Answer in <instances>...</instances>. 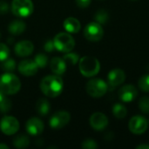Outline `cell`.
Here are the masks:
<instances>
[{
	"label": "cell",
	"mask_w": 149,
	"mask_h": 149,
	"mask_svg": "<svg viewBox=\"0 0 149 149\" xmlns=\"http://www.w3.org/2000/svg\"><path fill=\"white\" fill-rule=\"evenodd\" d=\"M11 108V103L6 94L0 90V112L8 113Z\"/></svg>",
	"instance_id": "7402d4cb"
},
{
	"label": "cell",
	"mask_w": 149,
	"mask_h": 149,
	"mask_svg": "<svg viewBox=\"0 0 149 149\" xmlns=\"http://www.w3.org/2000/svg\"><path fill=\"white\" fill-rule=\"evenodd\" d=\"M82 148L84 149H96L98 148V145L96 143L95 141L93 140H91V139H87L86 141H84L82 142V145H81Z\"/></svg>",
	"instance_id": "4dcf8cb0"
},
{
	"label": "cell",
	"mask_w": 149,
	"mask_h": 149,
	"mask_svg": "<svg viewBox=\"0 0 149 149\" xmlns=\"http://www.w3.org/2000/svg\"><path fill=\"white\" fill-rule=\"evenodd\" d=\"M139 87L143 92H149V74H146L140 79Z\"/></svg>",
	"instance_id": "83f0119b"
},
{
	"label": "cell",
	"mask_w": 149,
	"mask_h": 149,
	"mask_svg": "<svg viewBox=\"0 0 149 149\" xmlns=\"http://www.w3.org/2000/svg\"><path fill=\"white\" fill-rule=\"evenodd\" d=\"M54 45L56 50L60 52H72L75 46L74 38L69 34L65 32H60L54 37L53 39Z\"/></svg>",
	"instance_id": "277c9868"
},
{
	"label": "cell",
	"mask_w": 149,
	"mask_h": 149,
	"mask_svg": "<svg viewBox=\"0 0 149 149\" xmlns=\"http://www.w3.org/2000/svg\"><path fill=\"white\" fill-rule=\"evenodd\" d=\"M10 49L9 47L3 43H0V61H3L9 58Z\"/></svg>",
	"instance_id": "f546056e"
},
{
	"label": "cell",
	"mask_w": 149,
	"mask_h": 149,
	"mask_svg": "<svg viewBox=\"0 0 149 149\" xmlns=\"http://www.w3.org/2000/svg\"><path fill=\"white\" fill-rule=\"evenodd\" d=\"M0 129L6 135H13L19 130V122L12 116H5L1 120Z\"/></svg>",
	"instance_id": "ba28073f"
},
{
	"label": "cell",
	"mask_w": 149,
	"mask_h": 149,
	"mask_svg": "<svg viewBox=\"0 0 149 149\" xmlns=\"http://www.w3.org/2000/svg\"><path fill=\"white\" fill-rule=\"evenodd\" d=\"M25 24L21 20H14L12 21L8 27V30L12 35H20L25 31Z\"/></svg>",
	"instance_id": "d6986e66"
},
{
	"label": "cell",
	"mask_w": 149,
	"mask_h": 149,
	"mask_svg": "<svg viewBox=\"0 0 149 149\" xmlns=\"http://www.w3.org/2000/svg\"><path fill=\"white\" fill-rule=\"evenodd\" d=\"M34 61L36 62L38 68H45L48 64V58L46 55H45L43 53H39L38 55H36Z\"/></svg>",
	"instance_id": "484cf974"
},
{
	"label": "cell",
	"mask_w": 149,
	"mask_h": 149,
	"mask_svg": "<svg viewBox=\"0 0 149 149\" xmlns=\"http://www.w3.org/2000/svg\"><path fill=\"white\" fill-rule=\"evenodd\" d=\"M64 28L66 31L70 33H77L79 31L81 25L79 21L73 17H69L64 21Z\"/></svg>",
	"instance_id": "ac0fdd59"
},
{
	"label": "cell",
	"mask_w": 149,
	"mask_h": 149,
	"mask_svg": "<svg viewBox=\"0 0 149 149\" xmlns=\"http://www.w3.org/2000/svg\"><path fill=\"white\" fill-rule=\"evenodd\" d=\"M9 10V5L4 1H0V14H5Z\"/></svg>",
	"instance_id": "d6a6232c"
},
{
	"label": "cell",
	"mask_w": 149,
	"mask_h": 149,
	"mask_svg": "<svg viewBox=\"0 0 149 149\" xmlns=\"http://www.w3.org/2000/svg\"><path fill=\"white\" fill-rule=\"evenodd\" d=\"M137 149H149V145H146V144H142V145H139Z\"/></svg>",
	"instance_id": "e575fe53"
},
{
	"label": "cell",
	"mask_w": 149,
	"mask_h": 149,
	"mask_svg": "<svg viewBox=\"0 0 149 149\" xmlns=\"http://www.w3.org/2000/svg\"><path fill=\"white\" fill-rule=\"evenodd\" d=\"M103 28L98 22H92L88 24L84 31L85 38L92 42L100 41L103 37Z\"/></svg>",
	"instance_id": "52a82bcc"
},
{
	"label": "cell",
	"mask_w": 149,
	"mask_h": 149,
	"mask_svg": "<svg viewBox=\"0 0 149 149\" xmlns=\"http://www.w3.org/2000/svg\"><path fill=\"white\" fill-rule=\"evenodd\" d=\"M15 53L19 57H27L31 55L34 50V45L31 41L24 40L18 42L15 45Z\"/></svg>",
	"instance_id": "2e32d148"
},
{
	"label": "cell",
	"mask_w": 149,
	"mask_h": 149,
	"mask_svg": "<svg viewBox=\"0 0 149 149\" xmlns=\"http://www.w3.org/2000/svg\"><path fill=\"white\" fill-rule=\"evenodd\" d=\"M29 144H30L29 138L24 134L17 135L13 140V145L17 148H25L29 146Z\"/></svg>",
	"instance_id": "44dd1931"
},
{
	"label": "cell",
	"mask_w": 149,
	"mask_h": 149,
	"mask_svg": "<svg viewBox=\"0 0 149 149\" xmlns=\"http://www.w3.org/2000/svg\"><path fill=\"white\" fill-rule=\"evenodd\" d=\"M137 89L133 85L122 86L119 91V98L123 102H132L137 97Z\"/></svg>",
	"instance_id": "9a60e30c"
},
{
	"label": "cell",
	"mask_w": 149,
	"mask_h": 149,
	"mask_svg": "<svg viewBox=\"0 0 149 149\" xmlns=\"http://www.w3.org/2000/svg\"><path fill=\"white\" fill-rule=\"evenodd\" d=\"M0 38H1V33H0Z\"/></svg>",
	"instance_id": "8d00e7d4"
},
{
	"label": "cell",
	"mask_w": 149,
	"mask_h": 149,
	"mask_svg": "<svg viewBox=\"0 0 149 149\" xmlns=\"http://www.w3.org/2000/svg\"><path fill=\"white\" fill-rule=\"evenodd\" d=\"M45 50L47 52H52L54 50H56L53 40H48L45 43Z\"/></svg>",
	"instance_id": "1f68e13d"
},
{
	"label": "cell",
	"mask_w": 149,
	"mask_h": 149,
	"mask_svg": "<svg viewBox=\"0 0 149 149\" xmlns=\"http://www.w3.org/2000/svg\"><path fill=\"white\" fill-rule=\"evenodd\" d=\"M113 115L118 118V119H123L127 116V110L125 106L121 105V104H115L113 107Z\"/></svg>",
	"instance_id": "603a6c76"
},
{
	"label": "cell",
	"mask_w": 149,
	"mask_h": 149,
	"mask_svg": "<svg viewBox=\"0 0 149 149\" xmlns=\"http://www.w3.org/2000/svg\"><path fill=\"white\" fill-rule=\"evenodd\" d=\"M2 69L3 71H4L5 72H12L15 68H16V62L14 59L12 58H6L5 60L2 61Z\"/></svg>",
	"instance_id": "cb8c5ba5"
},
{
	"label": "cell",
	"mask_w": 149,
	"mask_h": 149,
	"mask_svg": "<svg viewBox=\"0 0 149 149\" xmlns=\"http://www.w3.org/2000/svg\"><path fill=\"white\" fill-rule=\"evenodd\" d=\"M94 17H95V20L99 24H106L108 21V18H109L108 13L104 10H100L99 11H97Z\"/></svg>",
	"instance_id": "4316f807"
},
{
	"label": "cell",
	"mask_w": 149,
	"mask_h": 149,
	"mask_svg": "<svg viewBox=\"0 0 149 149\" xmlns=\"http://www.w3.org/2000/svg\"><path fill=\"white\" fill-rule=\"evenodd\" d=\"M76 3L80 8H86L90 5L91 0H76Z\"/></svg>",
	"instance_id": "836d02e7"
},
{
	"label": "cell",
	"mask_w": 149,
	"mask_h": 149,
	"mask_svg": "<svg viewBox=\"0 0 149 149\" xmlns=\"http://www.w3.org/2000/svg\"><path fill=\"white\" fill-rule=\"evenodd\" d=\"M51 109V104L50 102L45 99H39L36 103V110L38 114L42 116H45L48 114Z\"/></svg>",
	"instance_id": "ffe728a7"
},
{
	"label": "cell",
	"mask_w": 149,
	"mask_h": 149,
	"mask_svg": "<svg viewBox=\"0 0 149 149\" xmlns=\"http://www.w3.org/2000/svg\"><path fill=\"white\" fill-rule=\"evenodd\" d=\"M100 69L99 60L91 56H85L79 60V71L85 77H93L98 74Z\"/></svg>",
	"instance_id": "3957f363"
},
{
	"label": "cell",
	"mask_w": 149,
	"mask_h": 149,
	"mask_svg": "<svg viewBox=\"0 0 149 149\" xmlns=\"http://www.w3.org/2000/svg\"><path fill=\"white\" fill-rule=\"evenodd\" d=\"M34 10L31 0H13L11 3L12 13L19 17H29Z\"/></svg>",
	"instance_id": "5b68a950"
},
{
	"label": "cell",
	"mask_w": 149,
	"mask_h": 149,
	"mask_svg": "<svg viewBox=\"0 0 149 149\" xmlns=\"http://www.w3.org/2000/svg\"><path fill=\"white\" fill-rule=\"evenodd\" d=\"M90 125L94 130L102 131L107 127L108 119L102 113H95L90 117Z\"/></svg>",
	"instance_id": "4fadbf2b"
},
{
	"label": "cell",
	"mask_w": 149,
	"mask_h": 149,
	"mask_svg": "<svg viewBox=\"0 0 149 149\" xmlns=\"http://www.w3.org/2000/svg\"><path fill=\"white\" fill-rule=\"evenodd\" d=\"M45 125L43 121L38 118H31L27 120L25 128L27 133L31 136H37L43 133Z\"/></svg>",
	"instance_id": "7c38bea8"
},
{
	"label": "cell",
	"mask_w": 149,
	"mask_h": 149,
	"mask_svg": "<svg viewBox=\"0 0 149 149\" xmlns=\"http://www.w3.org/2000/svg\"><path fill=\"white\" fill-rule=\"evenodd\" d=\"M71 120V115L66 111L55 113L50 120V127L52 129H60L66 126Z\"/></svg>",
	"instance_id": "9c48e42d"
},
{
	"label": "cell",
	"mask_w": 149,
	"mask_h": 149,
	"mask_svg": "<svg viewBox=\"0 0 149 149\" xmlns=\"http://www.w3.org/2000/svg\"><path fill=\"white\" fill-rule=\"evenodd\" d=\"M64 82L58 75H48L45 77L40 83L42 93L50 98L58 97L63 91Z\"/></svg>",
	"instance_id": "6da1fadb"
},
{
	"label": "cell",
	"mask_w": 149,
	"mask_h": 149,
	"mask_svg": "<svg viewBox=\"0 0 149 149\" xmlns=\"http://www.w3.org/2000/svg\"><path fill=\"white\" fill-rule=\"evenodd\" d=\"M148 122L142 116H134L133 117L128 124L129 130L134 134H141L145 133L148 129Z\"/></svg>",
	"instance_id": "30bf717a"
},
{
	"label": "cell",
	"mask_w": 149,
	"mask_h": 149,
	"mask_svg": "<svg viewBox=\"0 0 149 149\" xmlns=\"http://www.w3.org/2000/svg\"><path fill=\"white\" fill-rule=\"evenodd\" d=\"M50 67L54 74L60 76L64 74L66 70V63L62 58L56 57L52 58V60L50 61Z\"/></svg>",
	"instance_id": "e0dca14e"
},
{
	"label": "cell",
	"mask_w": 149,
	"mask_h": 149,
	"mask_svg": "<svg viewBox=\"0 0 149 149\" xmlns=\"http://www.w3.org/2000/svg\"><path fill=\"white\" fill-rule=\"evenodd\" d=\"M140 110L144 113H149V97H143L139 101Z\"/></svg>",
	"instance_id": "f1b7e54d"
},
{
	"label": "cell",
	"mask_w": 149,
	"mask_h": 149,
	"mask_svg": "<svg viewBox=\"0 0 149 149\" xmlns=\"http://www.w3.org/2000/svg\"><path fill=\"white\" fill-rule=\"evenodd\" d=\"M108 90L107 84L100 79H90L86 84V92L87 93L94 98H100L105 95Z\"/></svg>",
	"instance_id": "8992f818"
},
{
	"label": "cell",
	"mask_w": 149,
	"mask_h": 149,
	"mask_svg": "<svg viewBox=\"0 0 149 149\" xmlns=\"http://www.w3.org/2000/svg\"><path fill=\"white\" fill-rule=\"evenodd\" d=\"M38 66L31 59H24L18 65V72L24 76H33L38 72Z\"/></svg>",
	"instance_id": "5bb4252c"
},
{
	"label": "cell",
	"mask_w": 149,
	"mask_h": 149,
	"mask_svg": "<svg viewBox=\"0 0 149 149\" xmlns=\"http://www.w3.org/2000/svg\"><path fill=\"white\" fill-rule=\"evenodd\" d=\"M126 79V75L124 71L120 69H113L107 75V86L111 90L116 86L121 85Z\"/></svg>",
	"instance_id": "8fae6325"
},
{
	"label": "cell",
	"mask_w": 149,
	"mask_h": 149,
	"mask_svg": "<svg viewBox=\"0 0 149 149\" xmlns=\"http://www.w3.org/2000/svg\"><path fill=\"white\" fill-rule=\"evenodd\" d=\"M21 88L19 79L11 72H5L0 76V90L6 95L16 94Z\"/></svg>",
	"instance_id": "7a4b0ae2"
},
{
	"label": "cell",
	"mask_w": 149,
	"mask_h": 149,
	"mask_svg": "<svg viewBox=\"0 0 149 149\" xmlns=\"http://www.w3.org/2000/svg\"><path fill=\"white\" fill-rule=\"evenodd\" d=\"M0 149H9V147L7 145H5V144L1 143L0 144Z\"/></svg>",
	"instance_id": "d590c367"
},
{
	"label": "cell",
	"mask_w": 149,
	"mask_h": 149,
	"mask_svg": "<svg viewBox=\"0 0 149 149\" xmlns=\"http://www.w3.org/2000/svg\"><path fill=\"white\" fill-rule=\"evenodd\" d=\"M63 59L65 60V62L67 64H70L72 65H74L79 59V56L77 53L74 52H66V54L63 57Z\"/></svg>",
	"instance_id": "d4e9b609"
}]
</instances>
